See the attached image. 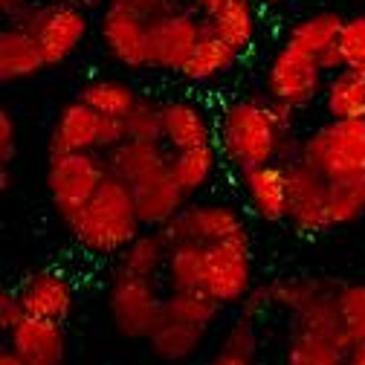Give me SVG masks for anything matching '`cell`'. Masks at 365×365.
Returning <instances> with one entry per match:
<instances>
[{
    "mask_svg": "<svg viewBox=\"0 0 365 365\" xmlns=\"http://www.w3.org/2000/svg\"><path fill=\"white\" fill-rule=\"evenodd\" d=\"M296 113L272 99H232L226 102L217 119L215 145L220 160L238 174L267 165L299 160L302 140L296 136Z\"/></svg>",
    "mask_w": 365,
    "mask_h": 365,
    "instance_id": "1",
    "label": "cell"
},
{
    "mask_svg": "<svg viewBox=\"0 0 365 365\" xmlns=\"http://www.w3.org/2000/svg\"><path fill=\"white\" fill-rule=\"evenodd\" d=\"M125 125H128V140L165 145L163 143V102L140 96V102L125 116Z\"/></svg>",
    "mask_w": 365,
    "mask_h": 365,
    "instance_id": "34",
    "label": "cell"
},
{
    "mask_svg": "<svg viewBox=\"0 0 365 365\" xmlns=\"http://www.w3.org/2000/svg\"><path fill=\"white\" fill-rule=\"evenodd\" d=\"M130 189H133V206H136V217H140L143 230H163L168 220H174L189 206L186 203L189 195L171 180L168 171L160 177L136 182Z\"/></svg>",
    "mask_w": 365,
    "mask_h": 365,
    "instance_id": "18",
    "label": "cell"
},
{
    "mask_svg": "<svg viewBox=\"0 0 365 365\" xmlns=\"http://www.w3.org/2000/svg\"><path fill=\"white\" fill-rule=\"evenodd\" d=\"M325 110L331 119H365V73L342 67L325 81Z\"/></svg>",
    "mask_w": 365,
    "mask_h": 365,
    "instance_id": "23",
    "label": "cell"
},
{
    "mask_svg": "<svg viewBox=\"0 0 365 365\" xmlns=\"http://www.w3.org/2000/svg\"><path fill=\"white\" fill-rule=\"evenodd\" d=\"M21 302L26 307V316L47 319V322H64L73 313L76 304V287L67 276L56 269H38L32 276H26L18 287Z\"/></svg>",
    "mask_w": 365,
    "mask_h": 365,
    "instance_id": "14",
    "label": "cell"
},
{
    "mask_svg": "<svg viewBox=\"0 0 365 365\" xmlns=\"http://www.w3.org/2000/svg\"><path fill=\"white\" fill-rule=\"evenodd\" d=\"M238 58L241 56L230 47V43H223L217 35L209 32L195 47V53L186 58V64L180 67V76L192 84H203V81H212L223 73H230Z\"/></svg>",
    "mask_w": 365,
    "mask_h": 365,
    "instance_id": "25",
    "label": "cell"
},
{
    "mask_svg": "<svg viewBox=\"0 0 365 365\" xmlns=\"http://www.w3.org/2000/svg\"><path fill=\"white\" fill-rule=\"evenodd\" d=\"M348 348L336 339L290 331L284 365H345Z\"/></svg>",
    "mask_w": 365,
    "mask_h": 365,
    "instance_id": "30",
    "label": "cell"
},
{
    "mask_svg": "<svg viewBox=\"0 0 365 365\" xmlns=\"http://www.w3.org/2000/svg\"><path fill=\"white\" fill-rule=\"evenodd\" d=\"M209 365H252V362H250V359H241V356H235V354H230V351H217Z\"/></svg>",
    "mask_w": 365,
    "mask_h": 365,
    "instance_id": "43",
    "label": "cell"
},
{
    "mask_svg": "<svg viewBox=\"0 0 365 365\" xmlns=\"http://www.w3.org/2000/svg\"><path fill=\"white\" fill-rule=\"evenodd\" d=\"M108 310L122 336L148 342L165 316V296L157 293L154 279H136L116 272L108 290Z\"/></svg>",
    "mask_w": 365,
    "mask_h": 365,
    "instance_id": "6",
    "label": "cell"
},
{
    "mask_svg": "<svg viewBox=\"0 0 365 365\" xmlns=\"http://www.w3.org/2000/svg\"><path fill=\"white\" fill-rule=\"evenodd\" d=\"M29 4H32V0H0V9H4V15L12 21V18H18Z\"/></svg>",
    "mask_w": 365,
    "mask_h": 365,
    "instance_id": "42",
    "label": "cell"
},
{
    "mask_svg": "<svg viewBox=\"0 0 365 365\" xmlns=\"http://www.w3.org/2000/svg\"><path fill=\"white\" fill-rule=\"evenodd\" d=\"M50 64L43 58L38 41L15 26H6L0 32V81H24L38 73H43Z\"/></svg>",
    "mask_w": 365,
    "mask_h": 365,
    "instance_id": "20",
    "label": "cell"
},
{
    "mask_svg": "<svg viewBox=\"0 0 365 365\" xmlns=\"http://www.w3.org/2000/svg\"><path fill=\"white\" fill-rule=\"evenodd\" d=\"M252 290V247L247 230L206 247V293L220 304H241Z\"/></svg>",
    "mask_w": 365,
    "mask_h": 365,
    "instance_id": "8",
    "label": "cell"
},
{
    "mask_svg": "<svg viewBox=\"0 0 365 365\" xmlns=\"http://www.w3.org/2000/svg\"><path fill=\"white\" fill-rule=\"evenodd\" d=\"M217 163H220V151H217L215 143L200 145V148H186V151H171L168 174H171V180L177 182V186L192 197L215 177Z\"/></svg>",
    "mask_w": 365,
    "mask_h": 365,
    "instance_id": "24",
    "label": "cell"
},
{
    "mask_svg": "<svg viewBox=\"0 0 365 365\" xmlns=\"http://www.w3.org/2000/svg\"><path fill=\"white\" fill-rule=\"evenodd\" d=\"M206 24H209V32L217 35L223 43H230V47H232L238 56H244V53L252 50L255 32H258L252 0H235V4L226 6L220 15L206 18Z\"/></svg>",
    "mask_w": 365,
    "mask_h": 365,
    "instance_id": "27",
    "label": "cell"
},
{
    "mask_svg": "<svg viewBox=\"0 0 365 365\" xmlns=\"http://www.w3.org/2000/svg\"><path fill=\"white\" fill-rule=\"evenodd\" d=\"M0 365H24V359H21V356L6 345L4 351H0Z\"/></svg>",
    "mask_w": 365,
    "mask_h": 365,
    "instance_id": "45",
    "label": "cell"
},
{
    "mask_svg": "<svg viewBox=\"0 0 365 365\" xmlns=\"http://www.w3.org/2000/svg\"><path fill=\"white\" fill-rule=\"evenodd\" d=\"M165 284L168 293H200L206 290V247L177 244L165 258Z\"/></svg>",
    "mask_w": 365,
    "mask_h": 365,
    "instance_id": "21",
    "label": "cell"
},
{
    "mask_svg": "<svg viewBox=\"0 0 365 365\" xmlns=\"http://www.w3.org/2000/svg\"><path fill=\"white\" fill-rule=\"evenodd\" d=\"M325 93V70L293 43H282L267 67V99L302 110Z\"/></svg>",
    "mask_w": 365,
    "mask_h": 365,
    "instance_id": "7",
    "label": "cell"
},
{
    "mask_svg": "<svg viewBox=\"0 0 365 365\" xmlns=\"http://www.w3.org/2000/svg\"><path fill=\"white\" fill-rule=\"evenodd\" d=\"M220 307L223 304L215 302L206 290H200V293H168L165 296V319H174V322L192 325L200 331L212 328Z\"/></svg>",
    "mask_w": 365,
    "mask_h": 365,
    "instance_id": "32",
    "label": "cell"
},
{
    "mask_svg": "<svg viewBox=\"0 0 365 365\" xmlns=\"http://www.w3.org/2000/svg\"><path fill=\"white\" fill-rule=\"evenodd\" d=\"M24 319H26V307L21 302V293L4 287V290H0V331L9 336L24 322Z\"/></svg>",
    "mask_w": 365,
    "mask_h": 365,
    "instance_id": "38",
    "label": "cell"
},
{
    "mask_svg": "<svg viewBox=\"0 0 365 365\" xmlns=\"http://www.w3.org/2000/svg\"><path fill=\"white\" fill-rule=\"evenodd\" d=\"M345 365H365V342H359V345H354V348L348 351Z\"/></svg>",
    "mask_w": 365,
    "mask_h": 365,
    "instance_id": "44",
    "label": "cell"
},
{
    "mask_svg": "<svg viewBox=\"0 0 365 365\" xmlns=\"http://www.w3.org/2000/svg\"><path fill=\"white\" fill-rule=\"evenodd\" d=\"M99 128H102V113H96L81 99L67 102L50 128V140H47L50 157L84 154V151L99 154Z\"/></svg>",
    "mask_w": 365,
    "mask_h": 365,
    "instance_id": "13",
    "label": "cell"
},
{
    "mask_svg": "<svg viewBox=\"0 0 365 365\" xmlns=\"http://www.w3.org/2000/svg\"><path fill=\"white\" fill-rule=\"evenodd\" d=\"M244 230L247 226H244L241 215L230 203H192L174 220H168L160 232L168 241V247H177V244L212 247V244L226 241Z\"/></svg>",
    "mask_w": 365,
    "mask_h": 365,
    "instance_id": "10",
    "label": "cell"
},
{
    "mask_svg": "<svg viewBox=\"0 0 365 365\" xmlns=\"http://www.w3.org/2000/svg\"><path fill=\"white\" fill-rule=\"evenodd\" d=\"M365 215V177L328 182V230L356 223Z\"/></svg>",
    "mask_w": 365,
    "mask_h": 365,
    "instance_id": "31",
    "label": "cell"
},
{
    "mask_svg": "<svg viewBox=\"0 0 365 365\" xmlns=\"http://www.w3.org/2000/svg\"><path fill=\"white\" fill-rule=\"evenodd\" d=\"M209 35L206 18H195L192 12H177L168 18H160L151 24L148 32V61L151 70H174L186 64V58L195 53V47Z\"/></svg>",
    "mask_w": 365,
    "mask_h": 365,
    "instance_id": "11",
    "label": "cell"
},
{
    "mask_svg": "<svg viewBox=\"0 0 365 365\" xmlns=\"http://www.w3.org/2000/svg\"><path fill=\"white\" fill-rule=\"evenodd\" d=\"M73 4H78L84 9H108L110 0H73Z\"/></svg>",
    "mask_w": 365,
    "mask_h": 365,
    "instance_id": "46",
    "label": "cell"
},
{
    "mask_svg": "<svg viewBox=\"0 0 365 365\" xmlns=\"http://www.w3.org/2000/svg\"><path fill=\"white\" fill-rule=\"evenodd\" d=\"M108 177L110 174H108L105 157L96 151L50 157L47 192H50V203L64 226H70L81 215V209L96 197V192L102 189V182Z\"/></svg>",
    "mask_w": 365,
    "mask_h": 365,
    "instance_id": "5",
    "label": "cell"
},
{
    "mask_svg": "<svg viewBox=\"0 0 365 365\" xmlns=\"http://www.w3.org/2000/svg\"><path fill=\"white\" fill-rule=\"evenodd\" d=\"M220 351H230V354H235L241 359L255 362V354H258V331H255L252 319H247V316L235 319V322L226 328V334H223Z\"/></svg>",
    "mask_w": 365,
    "mask_h": 365,
    "instance_id": "37",
    "label": "cell"
},
{
    "mask_svg": "<svg viewBox=\"0 0 365 365\" xmlns=\"http://www.w3.org/2000/svg\"><path fill=\"white\" fill-rule=\"evenodd\" d=\"M299 160L328 182L365 177V119H331L302 140Z\"/></svg>",
    "mask_w": 365,
    "mask_h": 365,
    "instance_id": "4",
    "label": "cell"
},
{
    "mask_svg": "<svg viewBox=\"0 0 365 365\" xmlns=\"http://www.w3.org/2000/svg\"><path fill=\"white\" fill-rule=\"evenodd\" d=\"M168 250L171 247L160 230H145L119 252L116 272H122V276H136V279H154L160 269H165Z\"/></svg>",
    "mask_w": 365,
    "mask_h": 365,
    "instance_id": "22",
    "label": "cell"
},
{
    "mask_svg": "<svg viewBox=\"0 0 365 365\" xmlns=\"http://www.w3.org/2000/svg\"><path fill=\"white\" fill-rule=\"evenodd\" d=\"M241 307V316H247V319H264V313L269 310V307H276L272 304V293H269V284H264V287H252L250 293H247V299L238 304Z\"/></svg>",
    "mask_w": 365,
    "mask_h": 365,
    "instance_id": "40",
    "label": "cell"
},
{
    "mask_svg": "<svg viewBox=\"0 0 365 365\" xmlns=\"http://www.w3.org/2000/svg\"><path fill=\"white\" fill-rule=\"evenodd\" d=\"M331 287L334 284L322 282V279H279V282L269 284V293H272V304L287 310L290 316H296Z\"/></svg>",
    "mask_w": 365,
    "mask_h": 365,
    "instance_id": "33",
    "label": "cell"
},
{
    "mask_svg": "<svg viewBox=\"0 0 365 365\" xmlns=\"http://www.w3.org/2000/svg\"><path fill=\"white\" fill-rule=\"evenodd\" d=\"M9 348L24 359V365H64L67 336L58 322L26 316L9 334Z\"/></svg>",
    "mask_w": 365,
    "mask_h": 365,
    "instance_id": "17",
    "label": "cell"
},
{
    "mask_svg": "<svg viewBox=\"0 0 365 365\" xmlns=\"http://www.w3.org/2000/svg\"><path fill=\"white\" fill-rule=\"evenodd\" d=\"M287 226L296 235L328 230V180L302 160L287 163Z\"/></svg>",
    "mask_w": 365,
    "mask_h": 365,
    "instance_id": "9",
    "label": "cell"
},
{
    "mask_svg": "<svg viewBox=\"0 0 365 365\" xmlns=\"http://www.w3.org/2000/svg\"><path fill=\"white\" fill-rule=\"evenodd\" d=\"M78 99L90 105L102 116H128L133 105L140 102V96L133 93V87L122 78H108V76H93L87 78L78 90Z\"/></svg>",
    "mask_w": 365,
    "mask_h": 365,
    "instance_id": "28",
    "label": "cell"
},
{
    "mask_svg": "<svg viewBox=\"0 0 365 365\" xmlns=\"http://www.w3.org/2000/svg\"><path fill=\"white\" fill-rule=\"evenodd\" d=\"M261 4H284V0H261Z\"/></svg>",
    "mask_w": 365,
    "mask_h": 365,
    "instance_id": "47",
    "label": "cell"
},
{
    "mask_svg": "<svg viewBox=\"0 0 365 365\" xmlns=\"http://www.w3.org/2000/svg\"><path fill=\"white\" fill-rule=\"evenodd\" d=\"M67 230L81 250L93 255L122 252L143 232V223L136 217V206H133V189L116 177H108L96 197L81 209V215Z\"/></svg>",
    "mask_w": 365,
    "mask_h": 365,
    "instance_id": "2",
    "label": "cell"
},
{
    "mask_svg": "<svg viewBox=\"0 0 365 365\" xmlns=\"http://www.w3.org/2000/svg\"><path fill=\"white\" fill-rule=\"evenodd\" d=\"M215 122L195 99L163 102V143L168 151H186L215 143Z\"/></svg>",
    "mask_w": 365,
    "mask_h": 365,
    "instance_id": "15",
    "label": "cell"
},
{
    "mask_svg": "<svg viewBox=\"0 0 365 365\" xmlns=\"http://www.w3.org/2000/svg\"><path fill=\"white\" fill-rule=\"evenodd\" d=\"M15 151H18V122L9 108H0V165L9 168Z\"/></svg>",
    "mask_w": 365,
    "mask_h": 365,
    "instance_id": "39",
    "label": "cell"
},
{
    "mask_svg": "<svg viewBox=\"0 0 365 365\" xmlns=\"http://www.w3.org/2000/svg\"><path fill=\"white\" fill-rule=\"evenodd\" d=\"M238 177L255 217L267 223H287V165L267 163Z\"/></svg>",
    "mask_w": 365,
    "mask_h": 365,
    "instance_id": "16",
    "label": "cell"
},
{
    "mask_svg": "<svg viewBox=\"0 0 365 365\" xmlns=\"http://www.w3.org/2000/svg\"><path fill=\"white\" fill-rule=\"evenodd\" d=\"M102 157H105L108 174L128 182V186H136V182H143V180L160 177L171 165V151L165 145L136 143V140H128V143L116 145L113 151H108Z\"/></svg>",
    "mask_w": 365,
    "mask_h": 365,
    "instance_id": "19",
    "label": "cell"
},
{
    "mask_svg": "<svg viewBox=\"0 0 365 365\" xmlns=\"http://www.w3.org/2000/svg\"><path fill=\"white\" fill-rule=\"evenodd\" d=\"M342 24L345 18L339 12H313L307 18H302L290 32H287V41L284 43H293L296 50L319 58L328 47L339 43V35H342Z\"/></svg>",
    "mask_w": 365,
    "mask_h": 365,
    "instance_id": "26",
    "label": "cell"
},
{
    "mask_svg": "<svg viewBox=\"0 0 365 365\" xmlns=\"http://www.w3.org/2000/svg\"><path fill=\"white\" fill-rule=\"evenodd\" d=\"M339 50H342L345 67L365 73V15L345 18L342 35H339Z\"/></svg>",
    "mask_w": 365,
    "mask_h": 365,
    "instance_id": "36",
    "label": "cell"
},
{
    "mask_svg": "<svg viewBox=\"0 0 365 365\" xmlns=\"http://www.w3.org/2000/svg\"><path fill=\"white\" fill-rule=\"evenodd\" d=\"M339 313H342V328L351 348L365 342V284H342Z\"/></svg>",
    "mask_w": 365,
    "mask_h": 365,
    "instance_id": "35",
    "label": "cell"
},
{
    "mask_svg": "<svg viewBox=\"0 0 365 365\" xmlns=\"http://www.w3.org/2000/svg\"><path fill=\"white\" fill-rule=\"evenodd\" d=\"M148 32H151L148 21L125 12L122 6L108 4V9L102 12V24H99L102 43L110 53V58H116L128 70H148L151 67V61H148Z\"/></svg>",
    "mask_w": 365,
    "mask_h": 365,
    "instance_id": "12",
    "label": "cell"
},
{
    "mask_svg": "<svg viewBox=\"0 0 365 365\" xmlns=\"http://www.w3.org/2000/svg\"><path fill=\"white\" fill-rule=\"evenodd\" d=\"M235 0H195V9L203 15V18H215L220 15L226 6H232Z\"/></svg>",
    "mask_w": 365,
    "mask_h": 365,
    "instance_id": "41",
    "label": "cell"
},
{
    "mask_svg": "<svg viewBox=\"0 0 365 365\" xmlns=\"http://www.w3.org/2000/svg\"><path fill=\"white\" fill-rule=\"evenodd\" d=\"M9 26L32 35L50 67L64 64L78 53L90 32L87 9L73 0H56V4H29Z\"/></svg>",
    "mask_w": 365,
    "mask_h": 365,
    "instance_id": "3",
    "label": "cell"
},
{
    "mask_svg": "<svg viewBox=\"0 0 365 365\" xmlns=\"http://www.w3.org/2000/svg\"><path fill=\"white\" fill-rule=\"evenodd\" d=\"M203 339H206V331L192 328V325H182V322H174V319L163 316L160 328L148 339V348L163 362H182V359H189V356H195L200 351Z\"/></svg>",
    "mask_w": 365,
    "mask_h": 365,
    "instance_id": "29",
    "label": "cell"
}]
</instances>
